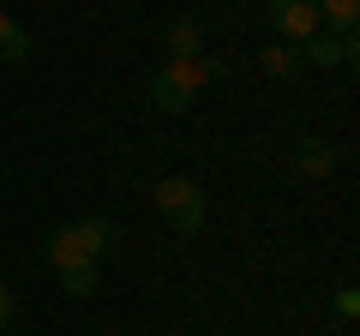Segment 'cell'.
I'll return each mask as SVG.
<instances>
[{
    "mask_svg": "<svg viewBox=\"0 0 360 336\" xmlns=\"http://www.w3.org/2000/svg\"><path fill=\"white\" fill-rule=\"evenodd\" d=\"M108 246H115V222L84 217V222H66V228L42 234V259H49L54 271H66V264H96Z\"/></svg>",
    "mask_w": 360,
    "mask_h": 336,
    "instance_id": "cell-1",
    "label": "cell"
},
{
    "mask_svg": "<svg viewBox=\"0 0 360 336\" xmlns=\"http://www.w3.org/2000/svg\"><path fill=\"white\" fill-rule=\"evenodd\" d=\"M156 210H162V222L168 228H180V234H198L205 228V193H198L186 174H168V181H156Z\"/></svg>",
    "mask_w": 360,
    "mask_h": 336,
    "instance_id": "cell-2",
    "label": "cell"
},
{
    "mask_svg": "<svg viewBox=\"0 0 360 336\" xmlns=\"http://www.w3.org/2000/svg\"><path fill=\"white\" fill-rule=\"evenodd\" d=\"M264 18L276 30V42H307L312 30H324L319 25V0H270Z\"/></svg>",
    "mask_w": 360,
    "mask_h": 336,
    "instance_id": "cell-3",
    "label": "cell"
},
{
    "mask_svg": "<svg viewBox=\"0 0 360 336\" xmlns=\"http://www.w3.org/2000/svg\"><path fill=\"white\" fill-rule=\"evenodd\" d=\"M295 49H300V66H319V72L354 60V37H330V30H312V37L295 42Z\"/></svg>",
    "mask_w": 360,
    "mask_h": 336,
    "instance_id": "cell-4",
    "label": "cell"
},
{
    "mask_svg": "<svg viewBox=\"0 0 360 336\" xmlns=\"http://www.w3.org/2000/svg\"><path fill=\"white\" fill-rule=\"evenodd\" d=\"M162 49H168V60H198V54H205V30H198L193 18H168Z\"/></svg>",
    "mask_w": 360,
    "mask_h": 336,
    "instance_id": "cell-5",
    "label": "cell"
},
{
    "mask_svg": "<svg viewBox=\"0 0 360 336\" xmlns=\"http://www.w3.org/2000/svg\"><path fill=\"white\" fill-rule=\"evenodd\" d=\"M193 103H198V96L186 91V84H180V78L168 72V66H162V72L150 78V108H162V115H186Z\"/></svg>",
    "mask_w": 360,
    "mask_h": 336,
    "instance_id": "cell-6",
    "label": "cell"
},
{
    "mask_svg": "<svg viewBox=\"0 0 360 336\" xmlns=\"http://www.w3.org/2000/svg\"><path fill=\"white\" fill-rule=\"evenodd\" d=\"M258 72L276 78V84H288V78L300 72V49H295V42H270V49L258 54Z\"/></svg>",
    "mask_w": 360,
    "mask_h": 336,
    "instance_id": "cell-7",
    "label": "cell"
},
{
    "mask_svg": "<svg viewBox=\"0 0 360 336\" xmlns=\"http://www.w3.org/2000/svg\"><path fill=\"white\" fill-rule=\"evenodd\" d=\"M295 168L307 174V181H324V174L336 168V144H324V138H307V144L295 150Z\"/></svg>",
    "mask_w": 360,
    "mask_h": 336,
    "instance_id": "cell-8",
    "label": "cell"
},
{
    "mask_svg": "<svg viewBox=\"0 0 360 336\" xmlns=\"http://www.w3.org/2000/svg\"><path fill=\"white\" fill-rule=\"evenodd\" d=\"M319 25H330V37H354L360 0H319Z\"/></svg>",
    "mask_w": 360,
    "mask_h": 336,
    "instance_id": "cell-9",
    "label": "cell"
},
{
    "mask_svg": "<svg viewBox=\"0 0 360 336\" xmlns=\"http://www.w3.org/2000/svg\"><path fill=\"white\" fill-rule=\"evenodd\" d=\"M25 54H30V30L13 13H0V66H18Z\"/></svg>",
    "mask_w": 360,
    "mask_h": 336,
    "instance_id": "cell-10",
    "label": "cell"
},
{
    "mask_svg": "<svg viewBox=\"0 0 360 336\" xmlns=\"http://www.w3.org/2000/svg\"><path fill=\"white\" fill-rule=\"evenodd\" d=\"M60 288H66L72 300L96 295V264H66V271H60Z\"/></svg>",
    "mask_w": 360,
    "mask_h": 336,
    "instance_id": "cell-11",
    "label": "cell"
},
{
    "mask_svg": "<svg viewBox=\"0 0 360 336\" xmlns=\"http://www.w3.org/2000/svg\"><path fill=\"white\" fill-rule=\"evenodd\" d=\"M13 312H18V300H13V283L0 276V336H6V324H13Z\"/></svg>",
    "mask_w": 360,
    "mask_h": 336,
    "instance_id": "cell-12",
    "label": "cell"
},
{
    "mask_svg": "<svg viewBox=\"0 0 360 336\" xmlns=\"http://www.w3.org/2000/svg\"><path fill=\"white\" fill-rule=\"evenodd\" d=\"M336 312H342V318H354V312H360V295H354V288H342V295H336Z\"/></svg>",
    "mask_w": 360,
    "mask_h": 336,
    "instance_id": "cell-13",
    "label": "cell"
}]
</instances>
